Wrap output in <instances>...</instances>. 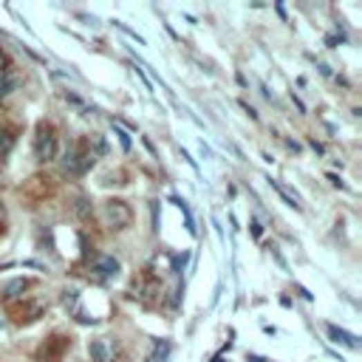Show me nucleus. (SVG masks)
<instances>
[{
  "mask_svg": "<svg viewBox=\"0 0 362 362\" xmlns=\"http://www.w3.org/2000/svg\"><path fill=\"white\" fill-rule=\"evenodd\" d=\"M59 164H63V173H68V175H82V173H88L90 167H94V153H90V147L74 142V144L66 147Z\"/></svg>",
  "mask_w": 362,
  "mask_h": 362,
  "instance_id": "nucleus-1",
  "label": "nucleus"
},
{
  "mask_svg": "<svg viewBox=\"0 0 362 362\" xmlns=\"http://www.w3.org/2000/svg\"><path fill=\"white\" fill-rule=\"evenodd\" d=\"M35 156L37 162H51L57 156V133L46 122L37 128V136H35Z\"/></svg>",
  "mask_w": 362,
  "mask_h": 362,
  "instance_id": "nucleus-2",
  "label": "nucleus"
},
{
  "mask_svg": "<svg viewBox=\"0 0 362 362\" xmlns=\"http://www.w3.org/2000/svg\"><path fill=\"white\" fill-rule=\"evenodd\" d=\"M105 218H108V224H111L113 229H128L131 221H133V213H131V207H128L125 201L113 198V201L105 204Z\"/></svg>",
  "mask_w": 362,
  "mask_h": 362,
  "instance_id": "nucleus-3",
  "label": "nucleus"
},
{
  "mask_svg": "<svg viewBox=\"0 0 362 362\" xmlns=\"http://www.w3.org/2000/svg\"><path fill=\"white\" fill-rule=\"evenodd\" d=\"M90 359L94 362H113L116 359V343L111 337H99L90 343Z\"/></svg>",
  "mask_w": 362,
  "mask_h": 362,
  "instance_id": "nucleus-4",
  "label": "nucleus"
},
{
  "mask_svg": "<svg viewBox=\"0 0 362 362\" xmlns=\"http://www.w3.org/2000/svg\"><path fill=\"white\" fill-rule=\"evenodd\" d=\"M94 272L99 278H116V272H119V260L113 255H97L94 258Z\"/></svg>",
  "mask_w": 362,
  "mask_h": 362,
  "instance_id": "nucleus-5",
  "label": "nucleus"
},
{
  "mask_svg": "<svg viewBox=\"0 0 362 362\" xmlns=\"http://www.w3.org/2000/svg\"><path fill=\"white\" fill-rule=\"evenodd\" d=\"M269 184H272V190H278V193H280V196H283V198H286V201H289L294 209H300V207H303V204H300V196H297L294 190H289V187L283 184V181H278V178H269Z\"/></svg>",
  "mask_w": 362,
  "mask_h": 362,
  "instance_id": "nucleus-6",
  "label": "nucleus"
},
{
  "mask_svg": "<svg viewBox=\"0 0 362 362\" xmlns=\"http://www.w3.org/2000/svg\"><path fill=\"white\" fill-rule=\"evenodd\" d=\"M328 334H331V340H334V343H343V345H348V348H359L356 337L348 334V331H343V328H337V325H328Z\"/></svg>",
  "mask_w": 362,
  "mask_h": 362,
  "instance_id": "nucleus-7",
  "label": "nucleus"
},
{
  "mask_svg": "<svg viewBox=\"0 0 362 362\" xmlns=\"http://www.w3.org/2000/svg\"><path fill=\"white\" fill-rule=\"evenodd\" d=\"M28 289V280H12L3 286V300H15V297H23V292Z\"/></svg>",
  "mask_w": 362,
  "mask_h": 362,
  "instance_id": "nucleus-8",
  "label": "nucleus"
},
{
  "mask_svg": "<svg viewBox=\"0 0 362 362\" xmlns=\"http://www.w3.org/2000/svg\"><path fill=\"white\" fill-rule=\"evenodd\" d=\"M17 82H20V79H17V74H12V71H9L6 77H0V99H3V97H9L12 90L17 88Z\"/></svg>",
  "mask_w": 362,
  "mask_h": 362,
  "instance_id": "nucleus-9",
  "label": "nucleus"
},
{
  "mask_svg": "<svg viewBox=\"0 0 362 362\" xmlns=\"http://www.w3.org/2000/svg\"><path fill=\"white\" fill-rule=\"evenodd\" d=\"M12 144H15V133L12 131H0V156H9Z\"/></svg>",
  "mask_w": 362,
  "mask_h": 362,
  "instance_id": "nucleus-10",
  "label": "nucleus"
},
{
  "mask_svg": "<svg viewBox=\"0 0 362 362\" xmlns=\"http://www.w3.org/2000/svg\"><path fill=\"white\" fill-rule=\"evenodd\" d=\"M74 209H77V213H79L82 218H88L90 213H94V209H90V204H88L85 198H77V207H74Z\"/></svg>",
  "mask_w": 362,
  "mask_h": 362,
  "instance_id": "nucleus-11",
  "label": "nucleus"
},
{
  "mask_svg": "<svg viewBox=\"0 0 362 362\" xmlns=\"http://www.w3.org/2000/svg\"><path fill=\"white\" fill-rule=\"evenodd\" d=\"M6 74H9V59H6L3 48H0V77H6Z\"/></svg>",
  "mask_w": 362,
  "mask_h": 362,
  "instance_id": "nucleus-12",
  "label": "nucleus"
},
{
  "mask_svg": "<svg viewBox=\"0 0 362 362\" xmlns=\"http://www.w3.org/2000/svg\"><path fill=\"white\" fill-rule=\"evenodd\" d=\"M156 359H159V362L167 359V343H159V345H156Z\"/></svg>",
  "mask_w": 362,
  "mask_h": 362,
  "instance_id": "nucleus-13",
  "label": "nucleus"
},
{
  "mask_svg": "<svg viewBox=\"0 0 362 362\" xmlns=\"http://www.w3.org/2000/svg\"><path fill=\"white\" fill-rule=\"evenodd\" d=\"M116 133H119V142H122V147H125V150H131V136H128L125 131H119V128H116Z\"/></svg>",
  "mask_w": 362,
  "mask_h": 362,
  "instance_id": "nucleus-14",
  "label": "nucleus"
},
{
  "mask_svg": "<svg viewBox=\"0 0 362 362\" xmlns=\"http://www.w3.org/2000/svg\"><path fill=\"white\" fill-rule=\"evenodd\" d=\"M3 218H6V207H3V201H0V224H3Z\"/></svg>",
  "mask_w": 362,
  "mask_h": 362,
  "instance_id": "nucleus-15",
  "label": "nucleus"
},
{
  "mask_svg": "<svg viewBox=\"0 0 362 362\" xmlns=\"http://www.w3.org/2000/svg\"><path fill=\"white\" fill-rule=\"evenodd\" d=\"M147 362H150V359H147Z\"/></svg>",
  "mask_w": 362,
  "mask_h": 362,
  "instance_id": "nucleus-16",
  "label": "nucleus"
}]
</instances>
